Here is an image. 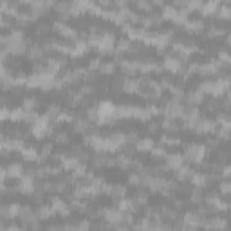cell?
<instances>
[{
	"instance_id": "obj_1",
	"label": "cell",
	"mask_w": 231,
	"mask_h": 231,
	"mask_svg": "<svg viewBox=\"0 0 231 231\" xmlns=\"http://www.w3.org/2000/svg\"><path fill=\"white\" fill-rule=\"evenodd\" d=\"M114 65L116 63H101L99 65V72L101 74H112L114 72Z\"/></svg>"
},
{
	"instance_id": "obj_2",
	"label": "cell",
	"mask_w": 231,
	"mask_h": 231,
	"mask_svg": "<svg viewBox=\"0 0 231 231\" xmlns=\"http://www.w3.org/2000/svg\"><path fill=\"white\" fill-rule=\"evenodd\" d=\"M135 148H137V150H152V141H150V139H145V141H139Z\"/></svg>"
},
{
	"instance_id": "obj_3",
	"label": "cell",
	"mask_w": 231,
	"mask_h": 231,
	"mask_svg": "<svg viewBox=\"0 0 231 231\" xmlns=\"http://www.w3.org/2000/svg\"><path fill=\"white\" fill-rule=\"evenodd\" d=\"M54 139H56V143H58V145H65V143L69 141V135L61 132V134H56V137H54Z\"/></svg>"
},
{
	"instance_id": "obj_4",
	"label": "cell",
	"mask_w": 231,
	"mask_h": 231,
	"mask_svg": "<svg viewBox=\"0 0 231 231\" xmlns=\"http://www.w3.org/2000/svg\"><path fill=\"white\" fill-rule=\"evenodd\" d=\"M36 105V99L35 97H25L24 99V108H33Z\"/></svg>"
},
{
	"instance_id": "obj_5",
	"label": "cell",
	"mask_w": 231,
	"mask_h": 231,
	"mask_svg": "<svg viewBox=\"0 0 231 231\" xmlns=\"http://www.w3.org/2000/svg\"><path fill=\"white\" fill-rule=\"evenodd\" d=\"M135 87H137L135 81H127V83H125V90H127V92H135Z\"/></svg>"
},
{
	"instance_id": "obj_6",
	"label": "cell",
	"mask_w": 231,
	"mask_h": 231,
	"mask_svg": "<svg viewBox=\"0 0 231 231\" xmlns=\"http://www.w3.org/2000/svg\"><path fill=\"white\" fill-rule=\"evenodd\" d=\"M9 175H11V177H20V166L18 164H16V166L13 164V166L9 168Z\"/></svg>"
},
{
	"instance_id": "obj_7",
	"label": "cell",
	"mask_w": 231,
	"mask_h": 231,
	"mask_svg": "<svg viewBox=\"0 0 231 231\" xmlns=\"http://www.w3.org/2000/svg\"><path fill=\"white\" fill-rule=\"evenodd\" d=\"M51 150H53V145L51 143H45V146H42V154H43V157L47 154H51Z\"/></svg>"
},
{
	"instance_id": "obj_8",
	"label": "cell",
	"mask_w": 231,
	"mask_h": 231,
	"mask_svg": "<svg viewBox=\"0 0 231 231\" xmlns=\"http://www.w3.org/2000/svg\"><path fill=\"white\" fill-rule=\"evenodd\" d=\"M220 192L222 193H229V182H228V181L220 184Z\"/></svg>"
},
{
	"instance_id": "obj_9",
	"label": "cell",
	"mask_w": 231,
	"mask_h": 231,
	"mask_svg": "<svg viewBox=\"0 0 231 231\" xmlns=\"http://www.w3.org/2000/svg\"><path fill=\"white\" fill-rule=\"evenodd\" d=\"M152 152H154V155H159V157H163V155H164V148H163V146H159V148H154Z\"/></svg>"
},
{
	"instance_id": "obj_10",
	"label": "cell",
	"mask_w": 231,
	"mask_h": 231,
	"mask_svg": "<svg viewBox=\"0 0 231 231\" xmlns=\"http://www.w3.org/2000/svg\"><path fill=\"white\" fill-rule=\"evenodd\" d=\"M146 200H148V197H146V195H143V193H139L137 202H139V204H146Z\"/></svg>"
},
{
	"instance_id": "obj_11",
	"label": "cell",
	"mask_w": 231,
	"mask_h": 231,
	"mask_svg": "<svg viewBox=\"0 0 231 231\" xmlns=\"http://www.w3.org/2000/svg\"><path fill=\"white\" fill-rule=\"evenodd\" d=\"M97 4L103 7H108V6H112V0H97Z\"/></svg>"
},
{
	"instance_id": "obj_12",
	"label": "cell",
	"mask_w": 231,
	"mask_h": 231,
	"mask_svg": "<svg viewBox=\"0 0 231 231\" xmlns=\"http://www.w3.org/2000/svg\"><path fill=\"white\" fill-rule=\"evenodd\" d=\"M157 130V123H150L148 125V132H155Z\"/></svg>"
}]
</instances>
